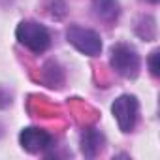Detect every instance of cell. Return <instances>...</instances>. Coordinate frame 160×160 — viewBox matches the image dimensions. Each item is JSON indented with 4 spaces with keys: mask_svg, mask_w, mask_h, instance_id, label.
<instances>
[{
    "mask_svg": "<svg viewBox=\"0 0 160 160\" xmlns=\"http://www.w3.org/2000/svg\"><path fill=\"white\" fill-rule=\"evenodd\" d=\"M15 36H17L19 43L25 45L27 49H30L32 53H43L51 45L49 30L43 25L36 23V21H23V23H19L17 30H15Z\"/></svg>",
    "mask_w": 160,
    "mask_h": 160,
    "instance_id": "6da1fadb",
    "label": "cell"
},
{
    "mask_svg": "<svg viewBox=\"0 0 160 160\" xmlns=\"http://www.w3.org/2000/svg\"><path fill=\"white\" fill-rule=\"evenodd\" d=\"M113 70L117 73H121L122 77H136L139 73V55L134 47L126 45V43H117L111 47V58H109Z\"/></svg>",
    "mask_w": 160,
    "mask_h": 160,
    "instance_id": "7a4b0ae2",
    "label": "cell"
},
{
    "mask_svg": "<svg viewBox=\"0 0 160 160\" xmlns=\"http://www.w3.org/2000/svg\"><path fill=\"white\" fill-rule=\"evenodd\" d=\"M66 40L79 51L87 57H96L102 53V38L98 32L91 30V28H83L72 25L66 30Z\"/></svg>",
    "mask_w": 160,
    "mask_h": 160,
    "instance_id": "3957f363",
    "label": "cell"
},
{
    "mask_svg": "<svg viewBox=\"0 0 160 160\" xmlns=\"http://www.w3.org/2000/svg\"><path fill=\"white\" fill-rule=\"evenodd\" d=\"M111 113L122 132H132L136 122H138V113H139V104L134 96L122 94L111 104Z\"/></svg>",
    "mask_w": 160,
    "mask_h": 160,
    "instance_id": "277c9868",
    "label": "cell"
},
{
    "mask_svg": "<svg viewBox=\"0 0 160 160\" xmlns=\"http://www.w3.org/2000/svg\"><path fill=\"white\" fill-rule=\"evenodd\" d=\"M19 143L25 151L28 152H42L45 151L49 145H51V136L42 130V128H34V126H28L25 130H21L19 134Z\"/></svg>",
    "mask_w": 160,
    "mask_h": 160,
    "instance_id": "5b68a950",
    "label": "cell"
},
{
    "mask_svg": "<svg viewBox=\"0 0 160 160\" xmlns=\"http://www.w3.org/2000/svg\"><path fill=\"white\" fill-rule=\"evenodd\" d=\"M92 12L98 19L106 23H113L121 13V6L117 0H92Z\"/></svg>",
    "mask_w": 160,
    "mask_h": 160,
    "instance_id": "8992f818",
    "label": "cell"
},
{
    "mask_svg": "<svg viewBox=\"0 0 160 160\" xmlns=\"http://www.w3.org/2000/svg\"><path fill=\"white\" fill-rule=\"evenodd\" d=\"M104 149V136L96 130H89L85 132L83 139H81V151L85 156H96L100 151Z\"/></svg>",
    "mask_w": 160,
    "mask_h": 160,
    "instance_id": "52a82bcc",
    "label": "cell"
},
{
    "mask_svg": "<svg viewBox=\"0 0 160 160\" xmlns=\"http://www.w3.org/2000/svg\"><path fill=\"white\" fill-rule=\"evenodd\" d=\"M158 51H152L151 55H149V60H147V64H149V70H151V73L154 75V77H158L160 75V66H158Z\"/></svg>",
    "mask_w": 160,
    "mask_h": 160,
    "instance_id": "ba28073f",
    "label": "cell"
}]
</instances>
